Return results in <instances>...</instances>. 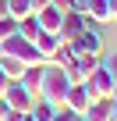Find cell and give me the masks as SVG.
Wrapping results in <instances>:
<instances>
[{
  "label": "cell",
  "mask_w": 117,
  "mask_h": 121,
  "mask_svg": "<svg viewBox=\"0 0 117 121\" xmlns=\"http://www.w3.org/2000/svg\"><path fill=\"white\" fill-rule=\"evenodd\" d=\"M92 25H110V11H106V0H92L89 4V14H85Z\"/></svg>",
  "instance_id": "14"
},
{
  "label": "cell",
  "mask_w": 117,
  "mask_h": 121,
  "mask_svg": "<svg viewBox=\"0 0 117 121\" xmlns=\"http://www.w3.org/2000/svg\"><path fill=\"white\" fill-rule=\"evenodd\" d=\"M28 4H32V14H36V11H43V7H50L53 0H28Z\"/></svg>",
  "instance_id": "21"
},
{
  "label": "cell",
  "mask_w": 117,
  "mask_h": 121,
  "mask_svg": "<svg viewBox=\"0 0 117 121\" xmlns=\"http://www.w3.org/2000/svg\"><path fill=\"white\" fill-rule=\"evenodd\" d=\"M92 22L85 18V14H75V11H68L64 18H61V29H57V39H61V46H68V43H75L85 29H89Z\"/></svg>",
  "instance_id": "5"
},
{
  "label": "cell",
  "mask_w": 117,
  "mask_h": 121,
  "mask_svg": "<svg viewBox=\"0 0 117 121\" xmlns=\"http://www.w3.org/2000/svg\"><path fill=\"white\" fill-rule=\"evenodd\" d=\"M14 32H18V22H14V18H0V50H4V43H7Z\"/></svg>",
  "instance_id": "18"
},
{
  "label": "cell",
  "mask_w": 117,
  "mask_h": 121,
  "mask_svg": "<svg viewBox=\"0 0 117 121\" xmlns=\"http://www.w3.org/2000/svg\"><path fill=\"white\" fill-rule=\"evenodd\" d=\"M0 68H4V75H7L11 82H18L21 71H25V64H21L18 57H11V53H0Z\"/></svg>",
  "instance_id": "13"
},
{
  "label": "cell",
  "mask_w": 117,
  "mask_h": 121,
  "mask_svg": "<svg viewBox=\"0 0 117 121\" xmlns=\"http://www.w3.org/2000/svg\"><path fill=\"white\" fill-rule=\"evenodd\" d=\"M0 18H7V7H4V0H0Z\"/></svg>",
  "instance_id": "27"
},
{
  "label": "cell",
  "mask_w": 117,
  "mask_h": 121,
  "mask_svg": "<svg viewBox=\"0 0 117 121\" xmlns=\"http://www.w3.org/2000/svg\"><path fill=\"white\" fill-rule=\"evenodd\" d=\"M106 68H110V71L117 75V57H110V60H106Z\"/></svg>",
  "instance_id": "25"
},
{
  "label": "cell",
  "mask_w": 117,
  "mask_h": 121,
  "mask_svg": "<svg viewBox=\"0 0 117 121\" xmlns=\"http://www.w3.org/2000/svg\"><path fill=\"white\" fill-rule=\"evenodd\" d=\"M71 121H85V117H82V114H71Z\"/></svg>",
  "instance_id": "28"
},
{
  "label": "cell",
  "mask_w": 117,
  "mask_h": 121,
  "mask_svg": "<svg viewBox=\"0 0 117 121\" xmlns=\"http://www.w3.org/2000/svg\"><path fill=\"white\" fill-rule=\"evenodd\" d=\"M68 50H71V57H96V60H99V57H103V36L89 25L75 43H68Z\"/></svg>",
  "instance_id": "3"
},
{
  "label": "cell",
  "mask_w": 117,
  "mask_h": 121,
  "mask_svg": "<svg viewBox=\"0 0 117 121\" xmlns=\"http://www.w3.org/2000/svg\"><path fill=\"white\" fill-rule=\"evenodd\" d=\"M85 121H110L113 117V100H92L89 110H82Z\"/></svg>",
  "instance_id": "10"
},
{
  "label": "cell",
  "mask_w": 117,
  "mask_h": 121,
  "mask_svg": "<svg viewBox=\"0 0 117 121\" xmlns=\"http://www.w3.org/2000/svg\"><path fill=\"white\" fill-rule=\"evenodd\" d=\"M68 89H71V78L64 75V68H53V64H46V68H43L39 100H46V103H53V107H64V96H68Z\"/></svg>",
  "instance_id": "1"
},
{
  "label": "cell",
  "mask_w": 117,
  "mask_h": 121,
  "mask_svg": "<svg viewBox=\"0 0 117 121\" xmlns=\"http://www.w3.org/2000/svg\"><path fill=\"white\" fill-rule=\"evenodd\" d=\"M28 114H32V121H50V117L57 114V107H53V103H46V100H36Z\"/></svg>",
  "instance_id": "17"
},
{
  "label": "cell",
  "mask_w": 117,
  "mask_h": 121,
  "mask_svg": "<svg viewBox=\"0 0 117 121\" xmlns=\"http://www.w3.org/2000/svg\"><path fill=\"white\" fill-rule=\"evenodd\" d=\"M7 86H11V78L4 75V68H0V96H4V93H7Z\"/></svg>",
  "instance_id": "24"
},
{
  "label": "cell",
  "mask_w": 117,
  "mask_h": 121,
  "mask_svg": "<svg viewBox=\"0 0 117 121\" xmlns=\"http://www.w3.org/2000/svg\"><path fill=\"white\" fill-rule=\"evenodd\" d=\"M18 36H21V39H28V43H36V36H39V22H36V14L18 18Z\"/></svg>",
  "instance_id": "15"
},
{
  "label": "cell",
  "mask_w": 117,
  "mask_h": 121,
  "mask_svg": "<svg viewBox=\"0 0 117 121\" xmlns=\"http://www.w3.org/2000/svg\"><path fill=\"white\" fill-rule=\"evenodd\" d=\"M4 121H25V114H21V110H7V114H4Z\"/></svg>",
  "instance_id": "23"
},
{
  "label": "cell",
  "mask_w": 117,
  "mask_h": 121,
  "mask_svg": "<svg viewBox=\"0 0 117 121\" xmlns=\"http://www.w3.org/2000/svg\"><path fill=\"white\" fill-rule=\"evenodd\" d=\"M36 50H39V57H43V64H50L53 53L61 50V39H57V32H39V36H36Z\"/></svg>",
  "instance_id": "9"
},
{
  "label": "cell",
  "mask_w": 117,
  "mask_h": 121,
  "mask_svg": "<svg viewBox=\"0 0 117 121\" xmlns=\"http://www.w3.org/2000/svg\"><path fill=\"white\" fill-rule=\"evenodd\" d=\"M99 60H103V57H99ZM99 60H96V57H75L71 64L64 68V75L71 78V86H75V82H89V75H92V68L99 64Z\"/></svg>",
  "instance_id": "8"
},
{
  "label": "cell",
  "mask_w": 117,
  "mask_h": 121,
  "mask_svg": "<svg viewBox=\"0 0 117 121\" xmlns=\"http://www.w3.org/2000/svg\"><path fill=\"white\" fill-rule=\"evenodd\" d=\"M106 11H110V25L117 22V0H106Z\"/></svg>",
  "instance_id": "22"
},
{
  "label": "cell",
  "mask_w": 117,
  "mask_h": 121,
  "mask_svg": "<svg viewBox=\"0 0 117 121\" xmlns=\"http://www.w3.org/2000/svg\"><path fill=\"white\" fill-rule=\"evenodd\" d=\"M36 100H39V96H32V93L21 86V82H11V86H7V93H4V103H7V110H21V114H28Z\"/></svg>",
  "instance_id": "6"
},
{
  "label": "cell",
  "mask_w": 117,
  "mask_h": 121,
  "mask_svg": "<svg viewBox=\"0 0 117 121\" xmlns=\"http://www.w3.org/2000/svg\"><path fill=\"white\" fill-rule=\"evenodd\" d=\"M71 114H75V110H68V107H57V114H53L50 121H71Z\"/></svg>",
  "instance_id": "19"
},
{
  "label": "cell",
  "mask_w": 117,
  "mask_h": 121,
  "mask_svg": "<svg viewBox=\"0 0 117 121\" xmlns=\"http://www.w3.org/2000/svg\"><path fill=\"white\" fill-rule=\"evenodd\" d=\"M92 100H99V96H96L85 82H75V86L68 89V96H64V107H68V110H75V114H82V110H89V103H92Z\"/></svg>",
  "instance_id": "7"
},
{
  "label": "cell",
  "mask_w": 117,
  "mask_h": 121,
  "mask_svg": "<svg viewBox=\"0 0 117 121\" xmlns=\"http://www.w3.org/2000/svg\"><path fill=\"white\" fill-rule=\"evenodd\" d=\"M43 68H46V64H36V68H25V71H21V78H18V82H21V86H25V89L32 93V96H39V82H43Z\"/></svg>",
  "instance_id": "12"
},
{
  "label": "cell",
  "mask_w": 117,
  "mask_h": 121,
  "mask_svg": "<svg viewBox=\"0 0 117 121\" xmlns=\"http://www.w3.org/2000/svg\"><path fill=\"white\" fill-rule=\"evenodd\" d=\"M50 7H57V11H61V14H68V11H71V0H53Z\"/></svg>",
  "instance_id": "20"
},
{
  "label": "cell",
  "mask_w": 117,
  "mask_h": 121,
  "mask_svg": "<svg viewBox=\"0 0 117 121\" xmlns=\"http://www.w3.org/2000/svg\"><path fill=\"white\" fill-rule=\"evenodd\" d=\"M4 7H7V18H28L32 14V4H28V0H4Z\"/></svg>",
  "instance_id": "16"
},
{
  "label": "cell",
  "mask_w": 117,
  "mask_h": 121,
  "mask_svg": "<svg viewBox=\"0 0 117 121\" xmlns=\"http://www.w3.org/2000/svg\"><path fill=\"white\" fill-rule=\"evenodd\" d=\"M25 121H32V114H25Z\"/></svg>",
  "instance_id": "30"
},
{
  "label": "cell",
  "mask_w": 117,
  "mask_h": 121,
  "mask_svg": "<svg viewBox=\"0 0 117 121\" xmlns=\"http://www.w3.org/2000/svg\"><path fill=\"white\" fill-rule=\"evenodd\" d=\"M110 121H113V117H110Z\"/></svg>",
  "instance_id": "31"
},
{
  "label": "cell",
  "mask_w": 117,
  "mask_h": 121,
  "mask_svg": "<svg viewBox=\"0 0 117 121\" xmlns=\"http://www.w3.org/2000/svg\"><path fill=\"white\" fill-rule=\"evenodd\" d=\"M61 11L57 7H43V11H36V22H39V32H57L61 29Z\"/></svg>",
  "instance_id": "11"
},
{
  "label": "cell",
  "mask_w": 117,
  "mask_h": 121,
  "mask_svg": "<svg viewBox=\"0 0 117 121\" xmlns=\"http://www.w3.org/2000/svg\"><path fill=\"white\" fill-rule=\"evenodd\" d=\"M85 86H89L99 100H110V96H113V86H117V75L106 68V60H99V64L92 68V75H89V82H85Z\"/></svg>",
  "instance_id": "4"
},
{
  "label": "cell",
  "mask_w": 117,
  "mask_h": 121,
  "mask_svg": "<svg viewBox=\"0 0 117 121\" xmlns=\"http://www.w3.org/2000/svg\"><path fill=\"white\" fill-rule=\"evenodd\" d=\"M110 100H113V103H117V86H113V96H110Z\"/></svg>",
  "instance_id": "29"
},
{
  "label": "cell",
  "mask_w": 117,
  "mask_h": 121,
  "mask_svg": "<svg viewBox=\"0 0 117 121\" xmlns=\"http://www.w3.org/2000/svg\"><path fill=\"white\" fill-rule=\"evenodd\" d=\"M0 53H11V57H18L25 68H36V64H43V57H39V50H36V43H28V39H21L18 32L4 43V50Z\"/></svg>",
  "instance_id": "2"
},
{
  "label": "cell",
  "mask_w": 117,
  "mask_h": 121,
  "mask_svg": "<svg viewBox=\"0 0 117 121\" xmlns=\"http://www.w3.org/2000/svg\"><path fill=\"white\" fill-rule=\"evenodd\" d=\"M4 114H7V103H4V96H0V121H4Z\"/></svg>",
  "instance_id": "26"
}]
</instances>
